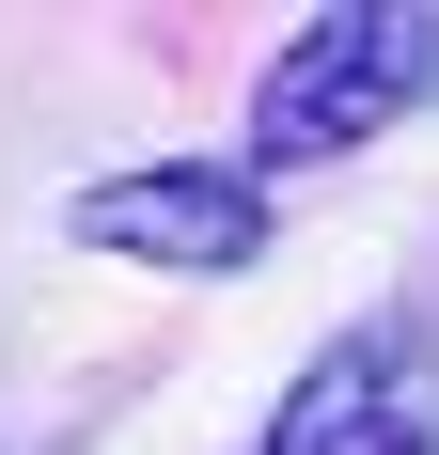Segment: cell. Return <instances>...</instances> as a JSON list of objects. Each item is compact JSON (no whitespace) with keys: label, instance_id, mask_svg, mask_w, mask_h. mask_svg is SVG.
I'll return each instance as SVG.
<instances>
[{"label":"cell","instance_id":"obj_1","mask_svg":"<svg viewBox=\"0 0 439 455\" xmlns=\"http://www.w3.org/2000/svg\"><path fill=\"white\" fill-rule=\"evenodd\" d=\"M424 94H439V16L424 0H330L251 79V173H314V157L377 141L393 110H424Z\"/></svg>","mask_w":439,"mask_h":455},{"label":"cell","instance_id":"obj_2","mask_svg":"<svg viewBox=\"0 0 439 455\" xmlns=\"http://www.w3.org/2000/svg\"><path fill=\"white\" fill-rule=\"evenodd\" d=\"M267 455H439V330L377 315L346 346H314V377L283 393Z\"/></svg>","mask_w":439,"mask_h":455},{"label":"cell","instance_id":"obj_3","mask_svg":"<svg viewBox=\"0 0 439 455\" xmlns=\"http://www.w3.org/2000/svg\"><path fill=\"white\" fill-rule=\"evenodd\" d=\"M63 220H79L94 251H141V267H251V251H267V188L235 173V157H173V173L79 188Z\"/></svg>","mask_w":439,"mask_h":455}]
</instances>
